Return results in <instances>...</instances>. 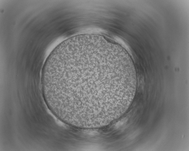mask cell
<instances>
[{
    "label": "cell",
    "mask_w": 189,
    "mask_h": 151,
    "mask_svg": "<svg viewBox=\"0 0 189 151\" xmlns=\"http://www.w3.org/2000/svg\"><path fill=\"white\" fill-rule=\"evenodd\" d=\"M49 104L55 114L77 127L107 125L124 114L136 91L135 67L111 50L73 48L43 68Z\"/></svg>",
    "instance_id": "6da1fadb"
}]
</instances>
